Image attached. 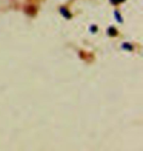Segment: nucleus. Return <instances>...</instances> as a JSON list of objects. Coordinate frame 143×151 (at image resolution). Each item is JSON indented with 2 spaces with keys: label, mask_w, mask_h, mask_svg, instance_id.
<instances>
[{
  "label": "nucleus",
  "mask_w": 143,
  "mask_h": 151,
  "mask_svg": "<svg viewBox=\"0 0 143 151\" xmlns=\"http://www.w3.org/2000/svg\"><path fill=\"white\" fill-rule=\"evenodd\" d=\"M61 12H62V14L64 15V16H66L67 18H70V17H71V14H70L69 12L67 11V9H66V8H62V9H61Z\"/></svg>",
  "instance_id": "obj_1"
},
{
  "label": "nucleus",
  "mask_w": 143,
  "mask_h": 151,
  "mask_svg": "<svg viewBox=\"0 0 143 151\" xmlns=\"http://www.w3.org/2000/svg\"><path fill=\"white\" fill-rule=\"evenodd\" d=\"M123 1H124V0H112V2H113L114 4H118V3H121Z\"/></svg>",
  "instance_id": "obj_2"
}]
</instances>
